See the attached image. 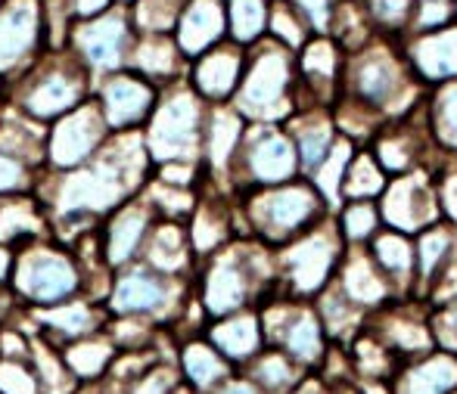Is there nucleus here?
Masks as SVG:
<instances>
[{
    "label": "nucleus",
    "instance_id": "nucleus-1",
    "mask_svg": "<svg viewBox=\"0 0 457 394\" xmlns=\"http://www.w3.org/2000/svg\"><path fill=\"white\" fill-rule=\"evenodd\" d=\"M345 251V239L339 234V224L324 221L314 224L295 245L283 251V270L287 283L295 295H314L333 280L337 264Z\"/></svg>",
    "mask_w": 457,
    "mask_h": 394
},
{
    "label": "nucleus",
    "instance_id": "nucleus-2",
    "mask_svg": "<svg viewBox=\"0 0 457 394\" xmlns=\"http://www.w3.org/2000/svg\"><path fill=\"white\" fill-rule=\"evenodd\" d=\"M377 209L386 218L389 230H398V234H420L442 221L433 174L420 171V168L386 180Z\"/></svg>",
    "mask_w": 457,
    "mask_h": 394
},
{
    "label": "nucleus",
    "instance_id": "nucleus-3",
    "mask_svg": "<svg viewBox=\"0 0 457 394\" xmlns=\"http://www.w3.org/2000/svg\"><path fill=\"white\" fill-rule=\"evenodd\" d=\"M367 329H370L398 360L423 357V354H429L436 345L427 308L414 305V299L402 301V305H392V301L383 305Z\"/></svg>",
    "mask_w": 457,
    "mask_h": 394
},
{
    "label": "nucleus",
    "instance_id": "nucleus-4",
    "mask_svg": "<svg viewBox=\"0 0 457 394\" xmlns=\"http://www.w3.org/2000/svg\"><path fill=\"white\" fill-rule=\"evenodd\" d=\"M318 190L308 184H293L262 196L255 202V221L271 236H293L299 230H308L320 215Z\"/></svg>",
    "mask_w": 457,
    "mask_h": 394
},
{
    "label": "nucleus",
    "instance_id": "nucleus-5",
    "mask_svg": "<svg viewBox=\"0 0 457 394\" xmlns=\"http://www.w3.org/2000/svg\"><path fill=\"white\" fill-rule=\"evenodd\" d=\"M337 289L361 311H379L383 305H389L395 295H392L389 280L383 276V270L377 267V261L370 258V251L361 245H352L343 251L337 264V274H333Z\"/></svg>",
    "mask_w": 457,
    "mask_h": 394
},
{
    "label": "nucleus",
    "instance_id": "nucleus-6",
    "mask_svg": "<svg viewBox=\"0 0 457 394\" xmlns=\"http://www.w3.org/2000/svg\"><path fill=\"white\" fill-rule=\"evenodd\" d=\"M268 323H271L274 339H280L283 351L299 364H318L327 354L324 326H320L318 314L308 311V308L280 305L268 314Z\"/></svg>",
    "mask_w": 457,
    "mask_h": 394
},
{
    "label": "nucleus",
    "instance_id": "nucleus-7",
    "mask_svg": "<svg viewBox=\"0 0 457 394\" xmlns=\"http://www.w3.org/2000/svg\"><path fill=\"white\" fill-rule=\"evenodd\" d=\"M193 144H196V103H193V96L178 94L156 115V125L150 134L153 156H187Z\"/></svg>",
    "mask_w": 457,
    "mask_h": 394
},
{
    "label": "nucleus",
    "instance_id": "nucleus-8",
    "mask_svg": "<svg viewBox=\"0 0 457 394\" xmlns=\"http://www.w3.org/2000/svg\"><path fill=\"white\" fill-rule=\"evenodd\" d=\"M392 382V394H452L457 391V354L429 351L398 366Z\"/></svg>",
    "mask_w": 457,
    "mask_h": 394
},
{
    "label": "nucleus",
    "instance_id": "nucleus-9",
    "mask_svg": "<svg viewBox=\"0 0 457 394\" xmlns=\"http://www.w3.org/2000/svg\"><path fill=\"white\" fill-rule=\"evenodd\" d=\"M370 258L377 261V267L383 270V276L389 280L392 295L414 292V242L408 234H398V230H386V234L373 236Z\"/></svg>",
    "mask_w": 457,
    "mask_h": 394
},
{
    "label": "nucleus",
    "instance_id": "nucleus-10",
    "mask_svg": "<svg viewBox=\"0 0 457 394\" xmlns=\"http://www.w3.org/2000/svg\"><path fill=\"white\" fill-rule=\"evenodd\" d=\"M19 289L37 301H54L72 292L75 274L69 267V261H62L56 255H31L25 258L22 270H19Z\"/></svg>",
    "mask_w": 457,
    "mask_h": 394
},
{
    "label": "nucleus",
    "instance_id": "nucleus-11",
    "mask_svg": "<svg viewBox=\"0 0 457 394\" xmlns=\"http://www.w3.org/2000/svg\"><path fill=\"white\" fill-rule=\"evenodd\" d=\"M249 168L259 180L265 184H280V180H289L299 168V156H295V146L287 134L274 131V127H265L255 137L253 150H249Z\"/></svg>",
    "mask_w": 457,
    "mask_h": 394
},
{
    "label": "nucleus",
    "instance_id": "nucleus-12",
    "mask_svg": "<svg viewBox=\"0 0 457 394\" xmlns=\"http://www.w3.org/2000/svg\"><path fill=\"white\" fill-rule=\"evenodd\" d=\"M283 87H287V69L277 56H265L253 69L246 87H243V109L259 115V119H274V115L283 112Z\"/></svg>",
    "mask_w": 457,
    "mask_h": 394
},
{
    "label": "nucleus",
    "instance_id": "nucleus-13",
    "mask_svg": "<svg viewBox=\"0 0 457 394\" xmlns=\"http://www.w3.org/2000/svg\"><path fill=\"white\" fill-rule=\"evenodd\" d=\"M420 125H389L379 131L377 150L373 159L379 161V168L386 171V177H398L417 168V161L423 156V140H420Z\"/></svg>",
    "mask_w": 457,
    "mask_h": 394
},
{
    "label": "nucleus",
    "instance_id": "nucleus-14",
    "mask_svg": "<svg viewBox=\"0 0 457 394\" xmlns=\"http://www.w3.org/2000/svg\"><path fill=\"white\" fill-rule=\"evenodd\" d=\"M457 255V227H452L448 221H439L433 227L420 230L414 242V283L420 289H429V283L436 280L442 267Z\"/></svg>",
    "mask_w": 457,
    "mask_h": 394
},
{
    "label": "nucleus",
    "instance_id": "nucleus-15",
    "mask_svg": "<svg viewBox=\"0 0 457 394\" xmlns=\"http://www.w3.org/2000/svg\"><path fill=\"white\" fill-rule=\"evenodd\" d=\"M37 31V12L31 0L10 4L0 16V69H10L29 53L35 44Z\"/></svg>",
    "mask_w": 457,
    "mask_h": 394
},
{
    "label": "nucleus",
    "instance_id": "nucleus-16",
    "mask_svg": "<svg viewBox=\"0 0 457 394\" xmlns=\"http://www.w3.org/2000/svg\"><path fill=\"white\" fill-rule=\"evenodd\" d=\"M96 137H100V119H96L94 109H81L79 115H72L56 127L50 156H54L56 165H75L94 150Z\"/></svg>",
    "mask_w": 457,
    "mask_h": 394
},
{
    "label": "nucleus",
    "instance_id": "nucleus-17",
    "mask_svg": "<svg viewBox=\"0 0 457 394\" xmlns=\"http://www.w3.org/2000/svg\"><path fill=\"white\" fill-rule=\"evenodd\" d=\"M318 320L324 326V335L327 339H339V341H349L361 332V323H364V311L355 308L343 292L337 289V283H327L320 289V301H318Z\"/></svg>",
    "mask_w": 457,
    "mask_h": 394
},
{
    "label": "nucleus",
    "instance_id": "nucleus-18",
    "mask_svg": "<svg viewBox=\"0 0 457 394\" xmlns=\"http://www.w3.org/2000/svg\"><path fill=\"white\" fill-rule=\"evenodd\" d=\"M349 364H352V373L361 376V382H389L398 366H402V360H398L370 329H364V332H358L355 339H352Z\"/></svg>",
    "mask_w": 457,
    "mask_h": 394
},
{
    "label": "nucleus",
    "instance_id": "nucleus-19",
    "mask_svg": "<svg viewBox=\"0 0 457 394\" xmlns=\"http://www.w3.org/2000/svg\"><path fill=\"white\" fill-rule=\"evenodd\" d=\"M119 193L121 184L109 168L75 174L62 190V209H85V205L87 209H103V205H112Z\"/></svg>",
    "mask_w": 457,
    "mask_h": 394
},
{
    "label": "nucleus",
    "instance_id": "nucleus-20",
    "mask_svg": "<svg viewBox=\"0 0 457 394\" xmlns=\"http://www.w3.org/2000/svg\"><path fill=\"white\" fill-rule=\"evenodd\" d=\"M386 171L370 152H355L345 168L343 186H339V199L343 202H361V199H373L386 190Z\"/></svg>",
    "mask_w": 457,
    "mask_h": 394
},
{
    "label": "nucleus",
    "instance_id": "nucleus-21",
    "mask_svg": "<svg viewBox=\"0 0 457 394\" xmlns=\"http://www.w3.org/2000/svg\"><path fill=\"white\" fill-rule=\"evenodd\" d=\"M293 146L295 156H299V165L305 171H314V168L324 161V156L330 152V146L337 144V127L330 125V119H308L302 125H293Z\"/></svg>",
    "mask_w": 457,
    "mask_h": 394
},
{
    "label": "nucleus",
    "instance_id": "nucleus-22",
    "mask_svg": "<svg viewBox=\"0 0 457 394\" xmlns=\"http://www.w3.org/2000/svg\"><path fill=\"white\" fill-rule=\"evenodd\" d=\"M352 156H355V150H352V140L339 137L337 144L330 146V152L324 156V161H320V165L312 171V186L318 190V196L324 199L327 205L343 202V199H339V186H343L345 168H349Z\"/></svg>",
    "mask_w": 457,
    "mask_h": 394
},
{
    "label": "nucleus",
    "instance_id": "nucleus-23",
    "mask_svg": "<svg viewBox=\"0 0 457 394\" xmlns=\"http://www.w3.org/2000/svg\"><path fill=\"white\" fill-rule=\"evenodd\" d=\"M246 295V276L237 267L234 261H221L209 276V286H205V305L215 314H228Z\"/></svg>",
    "mask_w": 457,
    "mask_h": 394
},
{
    "label": "nucleus",
    "instance_id": "nucleus-24",
    "mask_svg": "<svg viewBox=\"0 0 457 394\" xmlns=\"http://www.w3.org/2000/svg\"><path fill=\"white\" fill-rule=\"evenodd\" d=\"M79 41L96 66H115L119 62V47L125 41V25H121V19H103V22L87 25L79 35Z\"/></svg>",
    "mask_w": 457,
    "mask_h": 394
},
{
    "label": "nucleus",
    "instance_id": "nucleus-25",
    "mask_svg": "<svg viewBox=\"0 0 457 394\" xmlns=\"http://www.w3.org/2000/svg\"><path fill=\"white\" fill-rule=\"evenodd\" d=\"M150 103V90L137 81H112L106 87V119L109 125H125V121H134Z\"/></svg>",
    "mask_w": 457,
    "mask_h": 394
},
{
    "label": "nucleus",
    "instance_id": "nucleus-26",
    "mask_svg": "<svg viewBox=\"0 0 457 394\" xmlns=\"http://www.w3.org/2000/svg\"><path fill=\"white\" fill-rule=\"evenodd\" d=\"M215 345L221 348L224 354L230 357H249L255 354L262 341V332H259V320L255 316H237V320H228L212 332Z\"/></svg>",
    "mask_w": 457,
    "mask_h": 394
},
{
    "label": "nucleus",
    "instance_id": "nucleus-27",
    "mask_svg": "<svg viewBox=\"0 0 457 394\" xmlns=\"http://www.w3.org/2000/svg\"><path fill=\"white\" fill-rule=\"evenodd\" d=\"M218 31H221V12H218V6L212 4V0H203V4H196L187 12V19L181 25V47L187 53H196V50H203Z\"/></svg>",
    "mask_w": 457,
    "mask_h": 394
},
{
    "label": "nucleus",
    "instance_id": "nucleus-28",
    "mask_svg": "<svg viewBox=\"0 0 457 394\" xmlns=\"http://www.w3.org/2000/svg\"><path fill=\"white\" fill-rule=\"evenodd\" d=\"M162 286L146 274H131L115 289V308L119 311H150L162 305Z\"/></svg>",
    "mask_w": 457,
    "mask_h": 394
},
{
    "label": "nucleus",
    "instance_id": "nucleus-29",
    "mask_svg": "<svg viewBox=\"0 0 457 394\" xmlns=\"http://www.w3.org/2000/svg\"><path fill=\"white\" fill-rule=\"evenodd\" d=\"M339 234L345 242L361 245L367 239L377 236L379 227V209L373 205V199H361V202H345L343 215H339Z\"/></svg>",
    "mask_w": 457,
    "mask_h": 394
},
{
    "label": "nucleus",
    "instance_id": "nucleus-30",
    "mask_svg": "<svg viewBox=\"0 0 457 394\" xmlns=\"http://www.w3.org/2000/svg\"><path fill=\"white\" fill-rule=\"evenodd\" d=\"M75 96H79V84L62 78V75H54V78L44 81L41 87L29 96V109L35 115H56L66 106H72Z\"/></svg>",
    "mask_w": 457,
    "mask_h": 394
},
{
    "label": "nucleus",
    "instance_id": "nucleus-31",
    "mask_svg": "<svg viewBox=\"0 0 457 394\" xmlns=\"http://www.w3.org/2000/svg\"><path fill=\"white\" fill-rule=\"evenodd\" d=\"M255 379L262 382L265 391H274V394H283L289 391L295 382H299V370H295L293 357L289 354H280V351H271L259 360L255 366Z\"/></svg>",
    "mask_w": 457,
    "mask_h": 394
},
{
    "label": "nucleus",
    "instance_id": "nucleus-32",
    "mask_svg": "<svg viewBox=\"0 0 457 394\" xmlns=\"http://www.w3.org/2000/svg\"><path fill=\"white\" fill-rule=\"evenodd\" d=\"M234 78H237V56L230 53H215L199 66V87L209 96L228 94Z\"/></svg>",
    "mask_w": 457,
    "mask_h": 394
},
{
    "label": "nucleus",
    "instance_id": "nucleus-33",
    "mask_svg": "<svg viewBox=\"0 0 457 394\" xmlns=\"http://www.w3.org/2000/svg\"><path fill=\"white\" fill-rule=\"evenodd\" d=\"M433 137L442 150L457 152V87L445 90L442 100L436 103L433 115Z\"/></svg>",
    "mask_w": 457,
    "mask_h": 394
},
{
    "label": "nucleus",
    "instance_id": "nucleus-34",
    "mask_svg": "<svg viewBox=\"0 0 457 394\" xmlns=\"http://www.w3.org/2000/svg\"><path fill=\"white\" fill-rule=\"evenodd\" d=\"M144 234V215L137 209L125 211V215L115 221L112 227V242H109V258L112 261H125L134 249H137V239Z\"/></svg>",
    "mask_w": 457,
    "mask_h": 394
},
{
    "label": "nucleus",
    "instance_id": "nucleus-35",
    "mask_svg": "<svg viewBox=\"0 0 457 394\" xmlns=\"http://www.w3.org/2000/svg\"><path fill=\"white\" fill-rule=\"evenodd\" d=\"M184 366L187 373H190V379L196 385H212L218 382V379L224 376V364L218 360V354L212 351V348H203V345H190L184 354Z\"/></svg>",
    "mask_w": 457,
    "mask_h": 394
},
{
    "label": "nucleus",
    "instance_id": "nucleus-36",
    "mask_svg": "<svg viewBox=\"0 0 457 394\" xmlns=\"http://www.w3.org/2000/svg\"><path fill=\"white\" fill-rule=\"evenodd\" d=\"M150 258L156 267L162 270H175L184 264V239H181V230L178 227H162L153 239V249H150Z\"/></svg>",
    "mask_w": 457,
    "mask_h": 394
},
{
    "label": "nucleus",
    "instance_id": "nucleus-37",
    "mask_svg": "<svg viewBox=\"0 0 457 394\" xmlns=\"http://www.w3.org/2000/svg\"><path fill=\"white\" fill-rule=\"evenodd\" d=\"M237 140H240V121H237V115L221 112L215 119V125H212V161L224 165L230 152H234Z\"/></svg>",
    "mask_w": 457,
    "mask_h": 394
},
{
    "label": "nucleus",
    "instance_id": "nucleus-38",
    "mask_svg": "<svg viewBox=\"0 0 457 394\" xmlns=\"http://www.w3.org/2000/svg\"><path fill=\"white\" fill-rule=\"evenodd\" d=\"M429 326H433L436 345H442V351L457 354V299L439 305V311L429 320Z\"/></svg>",
    "mask_w": 457,
    "mask_h": 394
},
{
    "label": "nucleus",
    "instance_id": "nucleus-39",
    "mask_svg": "<svg viewBox=\"0 0 457 394\" xmlns=\"http://www.w3.org/2000/svg\"><path fill=\"white\" fill-rule=\"evenodd\" d=\"M436 184V202H439V215L445 218L452 227H457V168L433 174Z\"/></svg>",
    "mask_w": 457,
    "mask_h": 394
},
{
    "label": "nucleus",
    "instance_id": "nucleus-40",
    "mask_svg": "<svg viewBox=\"0 0 457 394\" xmlns=\"http://www.w3.org/2000/svg\"><path fill=\"white\" fill-rule=\"evenodd\" d=\"M106 357H109L106 345H81L69 351V364H72V370L79 373V376H94V373H100Z\"/></svg>",
    "mask_w": 457,
    "mask_h": 394
},
{
    "label": "nucleus",
    "instance_id": "nucleus-41",
    "mask_svg": "<svg viewBox=\"0 0 457 394\" xmlns=\"http://www.w3.org/2000/svg\"><path fill=\"white\" fill-rule=\"evenodd\" d=\"M137 62L146 69V72L165 75V72H171V66H175V50H171L169 44H146V47L140 50Z\"/></svg>",
    "mask_w": 457,
    "mask_h": 394
},
{
    "label": "nucleus",
    "instance_id": "nucleus-42",
    "mask_svg": "<svg viewBox=\"0 0 457 394\" xmlns=\"http://www.w3.org/2000/svg\"><path fill=\"white\" fill-rule=\"evenodd\" d=\"M234 25L240 37H253L262 25L259 0H234Z\"/></svg>",
    "mask_w": 457,
    "mask_h": 394
},
{
    "label": "nucleus",
    "instance_id": "nucleus-43",
    "mask_svg": "<svg viewBox=\"0 0 457 394\" xmlns=\"http://www.w3.org/2000/svg\"><path fill=\"white\" fill-rule=\"evenodd\" d=\"M178 4L181 0H146L140 6V19H144L146 29H165L171 22V16H175Z\"/></svg>",
    "mask_w": 457,
    "mask_h": 394
},
{
    "label": "nucleus",
    "instance_id": "nucleus-44",
    "mask_svg": "<svg viewBox=\"0 0 457 394\" xmlns=\"http://www.w3.org/2000/svg\"><path fill=\"white\" fill-rule=\"evenodd\" d=\"M228 234V227H224L221 218H212V215H199L196 221V230H193V239H196V249L209 251L212 245H218Z\"/></svg>",
    "mask_w": 457,
    "mask_h": 394
},
{
    "label": "nucleus",
    "instance_id": "nucleus-45",
    "mask_svg": "<svg viewBox=\"0 0 457 394\" xmlns=\"http://www.w3.org/2000/svg\"><path fill=\"white\" fill-rule=\"evenodd\" d=\"M47 323L66 329V332H85L91 326V314H87L85 305H72V308H62V311L47 314Z\"/></svg>",
    "mask_w": 457,
    "mask_h": 394
},
{
    "label": "nucleus",
    "instance_id": "nucleus-46",
    "mask_svg": "<svg viewBox=\"0 0 457 394\" xmlns=\"http://www.w3.org/2000/svg\"><path fill=\"white\" fill-rule=\"evenodd\" d=\"M35 227V218L25 205H10V209L0 211V236H12L19 230H31Z\"/></svg>",
    "mask_w": 457,
    "mask_h": 394
},
{
    "label": "nucleus",
    "instance_id": "nucleus-47",
    "mask_svg": "<svg viewBox=\"0 0 457 394\" xmlns=\"http://www.w3.org/2000/svg\"><path fill=\"white\" fill-rule=\"evenodd\" d=\"M0 391L6 394H35V382L22 366H0Z\"/></svg>",
    "mask_w": 457,
    "mask_h": 394
},
{
    "label": "nucleus",
    "instance_id": "nucleus-48",
    "mask_svg": "<svg viewBox=\"0 0 457 394\" xmlns=\"http://www.w3.org/2000/svg\"><path fill=\"white\" fill-rule=\"evenodd\" d=\"M35 354H37V364H41V370H44V379H47V389L50 391H66L69 389V382L62 379V373H60V364L56 360H50V354H47V348L44 345H37L35 348Z\"/></svg>",
    "mask_w": 457,
    "mask_h": 394
},
{
    "label": "nucleus",
    "instance_id": "nucleus-49",
    "mask_svg": "<svg viewBox=\"0 0 457 394\" xmlns=\"http://www.w3.org/2000/svg\"><path fill=\"white\" fill-rule=\"evenodd\" d=\"M22 180V168L16 165L12 159H4L0 156V190H10Z\"/></svg>",
    "mask_w": 457,
    "mask_h": 394
},
{
    "label": "nucleus",
    "instance_id": "nucleus-50",
    "mask_svg": "<svg viewBox=\"0 0 457 394\" xmlns=\"http://www.w3.org/2000/svg\"><path fill=\"white\" fill-rule=\"evenodd\" d=\"M169 385H171L169 373H153V376L137 389V394H165V391H169Z\"/></svg>",
    "mask_w": 457,
    "mask_h": 394
},
{
    "label": "nucleus",
    "instance_id": "nucleus-51",
    "mask_svg": "<svg viewBox=\"0 0 457 394\" xmlns=\"http://www.w3.org/2000/svg\"><path fill=\"white\" fill-rule=\"evenodd\" d=\"M156 196H162V202H165V205H171V209H187V205H190V199H187L184 193L162 190V186H159V190H156Z\"/></svg>",
    "mask_w": 457,
    "mask_h": 394
},
{
    "label": "nucleus",
    "instance_id": "nucleus-52",
    "mask_svg": "<svg viewBox=\"0 0 457 394\" xmlns=\"http://www.w3.org/2000/svg\"><path fill=\"white\" fill-rule=\"evenodd\" d=\"M293 394H330V389H327L324 382H314V379H305V382H302Z\"/></svg>",
    "mask_w": 457,
    "mask_h": 394
},
{
    "label": "nucleus",
    "instance_id": "nucleus-53",
    "mask_svg": "<svg viewBox=\"0 0 457 394\" xmlns=\"http://www.w3.org/2000/svg\"><path fill=\"white\" fill-rule=\"evenodd\" d=\"M100 6H106V0H75V10L79 12H96Z\"/></svg>",
    "mask_w": 457,
    "mask_h": 394
},
{
    "label": "nucleus",
    "instance_id": "nucleus-54",
    "mask_svg": "<svg viewBox=\"0 0 457 394\" xmlns=\"http://www.w3.org/2000/svg\"><path fill=\"white\" fill-rule=\"evenodd\" d=\"M221 394H259V391H255L249 382H230Z\"/></svg>",
    "mask_w": 457,
    "mask_h": 394
},
{
    "label": "nucleus",
    "instance_id": "nucleus-55",
    "mask_svg": "<svg viewBox=\"0 0 457 394\" xmlns=\"http://www.w3.org/2000/svg\"><path fill=\"white\" fill-rule=\"evenodd\" d=\"M165 180H169V184H178V180H187V168H165Z\"/></svg>",
    "mask_w": 457,
    "mask_h": 394
},
{
    "label": "nucleus",
    "instance_id": "nucleus-56",
    "mask_svg": "<svg viewBox=\"0 0 457 394\" xmlns=\"http://www.w3.org/2000/svg\"><path fill=\"white\" fill-rule=\"evenodd\" d=\"M4 270H6V251H0V276H4Z\"/></svg>",
    "mask_w": 457,
    "mask_h": 394
},
{
    "label": "nucleus",
    "instance_id": "nucleus-57",
    "mask_svg": "<svg viewBox=\"0 0 457 394\" xmlns=\"http://www.w3.org/2000/svg\"><path fill=\"white\" fill-rule=\"evenodd\" d=\"M337 394H358V391H352L349 385H339V391Z\"/></svg>",
    "mask_w": 457,
    "mask_h": 394
},
{
    "label": "nucleus",
    "instance_id": "nucleus-58",
    "mask_svg": "<svg viewBox=\"0 0 457 394\" xmlns=\"http://www.w3.org/2000/svg\"><path fill=\"white\" fill-rule=\"evenodd\" d=\"M452 394H457V391H452Z\"/></svg>",
    "mask_w": 457,
    "mask_h": 394
}]
</instances>
